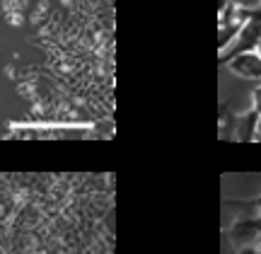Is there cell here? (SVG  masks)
Returning <instances> with one entry per match:
<instances>
[{"instance_id":"6da1fadb","label":"cell","mask_w":261,"mask_h":254,"mask_svg":"<svg viewBox=\"0 0 261 254\" xmlns=\"http://www.w3.org/2000/svg\"><path fill=\"white\" fill-rule=\"evenodd\" d=\"M247 51H256L261 56V10L254 8L249 10V15L244 19L242 29L237 34V41L232 44V48H227L220 54V63H227L230 58L240 56V54H247Z\"/></svg>"},{"instance_id":"7a4b0ae2","label":"cell","mask_w":261,"mask_h":254,"mask_svg":"<svg viewBox=\"0 0 261 254\" xmlns=\"http://www.w3.org/2000/svg\"><path fill=\"white\" fill-rule=\"evenodd\" d=\"M227 68L234 75L247 78V80H261V56L256 51H247L227 61Z\"/></svg>"},{"instance_id":"3957f363","label":"cell","mask_w":261,"mask_h":254,"mask_svg":"<svg viewBox=\"0 0 261 254\" xmlns=\"http://www.w3.org/2000/svg\"><path fill=\"white\" fill-rule=\"evenodd\" d=\"M234 242L240 247H259L261 242V223L259 220H242L232 230Z\"/></svg>"},{"instance_id":"277c9868","label":"cell","mask_w":261,"mask_h":254,"mask_svg":"<svg viewBox=\"0 0 261 254\" xmlns=\"http://www.w3.org/2000/svg\"><path fill=\"white\" fill-rule=\"evenodd\" d=\"M256 121H259V114L256 112H249L234 119L232 123V131H234V138L237 141H254L256 138Z\"/></svg>"},{"instance_id":"5b68a950","label":"cell","mask_w":261,"mask_h":254,"mask_svg":"<svg viewBox=\"0 0 261 254\" xmlns=\"http://www.w3.org/2000/svg\"><path fill=\"white\" fill-rule=\"evenodd\" d=\"M252 109L256 114H261V85L252 92Z\"/></svg>"},{"instance_id":"8992f818","label":"cell","mask_w":261,"mask_h":254,"mask_svg":"<svg viewBox=\"0 0 261 254\" xmlns=\"http://www.w3.org/2000/svg\"><path fill=\"white\" fill-rule=\"evenodd\" d=\"M242 254H261V247H247Z\"/></svg>"},{"instance_id":"52a82bcc","label":"cell","mask_w":261,"mask_h":254,"mask_svg":"<svg viewBox=\"0 0 261 254\" xmlns=\"http://www.w3.org/2000/svg\"><path fill=\"white\" fill-rule=\"evenodd\" d=\"M256 141H261V114H259V121H256Z\"/></svg>"},{"instance_id":"ba28073f","label":"cell","mask_w":261,"mask_h":254,"mask_svg":"<svg viewBox=\"0 0 261 254\" xmlns=\"http://www.w3.org/2000/svg\"><path fill=\"white\" fill-rule=\"evenodd\" d=\"M254 204H259V206H261V196H259V198H256V201H254Z\"/></svg>"},{"instance_id":"9c48e42d","label":"cell","mask_w":261,"mask_h":254,"mask_svg":"<svg viewBox=\"0 0 261 254\" xmlns=\"http://www.w3.org/2000/svg\"><path fill=\"white\" fill-rule=\"evenodd\" d=\"M259 10H261V5H259Z\"/></svg>"}]
</instances>
